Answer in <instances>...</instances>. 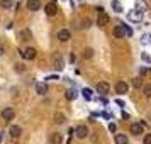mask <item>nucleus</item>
Here are the masks:
<instances>
[{
	"instance_id": "f257e3e1",
	"label": "nucleus",
	"mask_w": 151,
	"mask_h": 144,
	"mask_svg": "<svg viewBox=\"0 0 151 144\" xmlns=\"http://www.w3.org/2000/svg\"><path fill=\"white\" fill-rule=\"evenodd\" d=\"M114 36L116 37H131L132 36V29L129 27V26H126V24H119V26H116V29H114Z\"/></svg>"
},
{
	"instance_id": "f03ea898",
	"label": "nucleus",
	"mask_w": 151,
	"mask_h": 144,
	"mask_svg": "<svg viewBox=\"0 0 151 144\" xmlns=\"http://www.w3.org/2000/svg\"><path fill=\"white\" fill-rule=\"evenodd\" d=\"M97 12H99V15H97V26H99V27H105V26H109V22H110L109 14L104 12L102 7H97Z\"/></svg>"
},
{
	"instance_id": "7ed1b4c3",
	"label": "nucleus",
	"mask_w": 151,
	"mask_h": 144,
	"mask_svg": "<svg viewBox=\"0 0 151 144\" xmlns=\"http://www.w3.org/2000/svg\"><path fill=\"white\" fill-rule=\"evenodd\" d=\"M127 21H131V22H141V19H143V12H137L136 9H132V10H129L127 12Z\"/></svg>"
},
{
	"instance_id": "20e7f679",
	"label": "nucleus",
	"mask_w": 151,
	"mask_h": 144,
	"mask_svg": "<svg viewBox=\"0 0 151 144\" xmlns=\"http://www.w3.org/2000/svg\"><path fill=\"white\" fill-rule=\"evenodd\" d=\"M14 117H15V112H14V109H12V107H5V109L2 110V119H4L5 122L12 120Z\"/></svg>"
},
{
	"instance_id": "39448f33",
	"label": "nucleus",
	"mask_w": 151,
	"mask_h": 144,
	"mask_svg": "<svg viewBox=\"0 0 151 144\" xmlns=\"http://www.w3.org/2000/svg\"><path fill=\"white\" fill-rule=\"evenodd\" d=\"M21 56L24 58V59H34L36 56H37V51H36L34 48H26L21 53Z\"/></svg>"
},
{
	"instance_id": "423d86ee",
	"label": "nucleus",
	"mask_w": 151,
	"mask_h": 144,
	"mask_svg": "<svg viewBox=\"0 0 151 144\" xmlns=\"http://www.w3.org/2000/svg\"><path fill=\"white\" fill-rule=\"evenodd\" d=\"M116 92L119 95H126V93L129 92V85L126 82H117L116 83Z\"/></svg>"
},
{
	"instance_id": "0eeeda50",
	"label": "nucleus",
	"mask_w": 151,
	"mask_h": 144,
	"mask_svg": "<svg viewBox=\"0 0 151 144\" xmlns=\"http://www.w3.org/2000/svg\"><path fill=\"white\" fill-rule=\"evenodd\" d=\"M110 90V85L107 82H100L97 83V93H100V95H107Z\"/></svg>"
},
{
	"instance_id": "6e6552de",
	"label": "nucleus",
	"mask_w": 151,
	"mask_h": 144,
	"mask_svg": "<svg viewBox=\"0 0 151 144\" xmlns=\"http://www.w3.org/2000/svg\"><path fill=\"white\" fill-rule=\"evenodd\" d=\"M58 39L61 42L70 41V39H71V32H70L68 29H60V31H58Z\"/></svg>"
},
{
	"instance_id": "1a4fd4ad",
	"label": "nucleus",
	"mask_w": 151,
	"mask_h": 144,
	"mask_svg": "<svg viewBox=\"0 0 151 144\" xmlns=\"http://www.w3.org/2000/svg\"><path fill=\"white\" fill-rule=\"evenodd\" d=\"M44 12H46V15H49V17L56 15V12H58V7H56L55 2H49V4H46V7H44Z\"/></svg>"
},
{
	"instance_id": "9d476101",
	"label": "nucleus",
	"mask_w": 151,
	"mask_h": 144,
	"mask_svg": "<svg viewBox=\"0 0 151 144\" xmlns=\"http://www.w3.org/2000/svg\"><path fill=\"white\" fill-rule=\"evenodd\" d=\"M75 134H76V137L85 139V137L88 136V129H87L85 125H78V127H75Z\"/></svg>"
},
{
	"instance_id": "9b49d317",
	"label": "nucleus",
	"mask_w": 151,
	"mask_h": 144,
	"mask_svg": "<svg viewBox=\"0 0 151 144\" xmlns=\"http://www.w3.org/2000/svg\"><path fill=\"white\" fill-rule=\"evenodd\" d=\"M27 9L31 12H36L41 9V0H27Z\"/></svg>"
},
{
	"instance_id": "f8f14e48",
	"label": "nucleus",
	"mask_w": 151,
	"mask_h": 144,
	"mask_svg": "<svg viewBox=\"0 0 151 144\" xmlns=\"http://www.w3.org/2000/svg\"><path fill=\"white\" fill-rule=\"evenodd\" d=\"M143 129H144V124H132L131 125V134H134V136H139V134H143Z\"/></svg>"
},
{
	"instance_id": "ddd939ff",
	"label": "nucleus",
	"mask_w": 151,
	"mask_h": 144,
	"mask_svg": "<svg viewBox=\"0 0 151 144\" xmlns=\"http://www.w3.org/2000/svg\"><path fill=\"white\" fill-rule=\"evenodd\" d=\"M134 9H136L137 12H146V9H148V5H146V2L144 0H136V5H134Z\"/></svg>"
},
{
	"instance_id": "4468645a",
	"label": "nucleus",
	"mask_w": 151,
	"mask_h": 144,
	"mask_svg": "<svg viewBox=\"0 0 151 144\" xmlns=\"http://www.w3.org/2000/svg\"><path fill=\"white\" fill-rule=\"evenodd\" d=\"M9 132H10V136H12V137L15 139V137H19V136L22 134V127H21V125H12Z\"/></svg>"
},
{
	"instance_id": "2eb2a0df",
	"label": "nucleus",
	"mask_w": 151,
	"mask_h": 144,
	"mask_svg": "<svg viewBox=\"0 0 151 144\" xmlns=\"http://www.w3.org/2000/svg\"><path fill=\"white\" fill-rule=\"evenodd\" d=\"M36 92H37V95H44L48 92V85L46 83H36Z\"/></svg>"
},
{
	"instance_id": "dca6fc26",
	"label": "nucleus",
	"mask_w": 151,
	"mask_h": 144,
	"mask_svg": "<svg viewBox=\"0 0 151 144\" xmlns=\"http://www.w3.org/2000/svg\"><path fill=\"white\" fill-rule=\"evenodd\" d=\"M82 95H83V98H85L87 102L93 100V92H92L90 88H83V90H82Z\"/></svg>"
},
{
	"instance_id": "f3484780",
	"label": "nucleus",
	"mask_w": 151,
	"mask_h": 144,
	"mask_svg": "<svg viewBox=\"0 0 151 144\" xmlns=\"http://www.w3.org/2000/svg\"><path fill=\"white\" fill-rule=\"evenodd\" d=\"M116 144H129V139L126 134H116Z\"/></svg>"
},
{
	"instance_id": "a211bd4d",
	"label": "nucleus",
	"mask_w": 151,
	"mask_h": 144,
	"mask_svg": "<svg viewBox=\"0 0 151 144\" xmlns=\"http://www.w3.org/2000/svg\"><path fill=\"white\" fill-rule=\"evenodd\" d=\"M112 9H114V12H117V14H121V12H124V9H122V5H121V2L119 0H112Z\"/></svg>"
},
{
	"instance_id": "6ab92c4d",
	"label": "nucleus",
	"mask_w": 151,
	"mask_h": 144,
	"mask_svg": "<svg viewBox=\"0 0 151 144\" xmlns=\"http://www.w3.org/2000/svg\"><path fill=\"white\" fill-rule=\"evenodd\" d=\"M65 68V63H63V58L61 56H58L55 59V69H58V71H61V69Z\"/></svg>"
},
{
	"instance_id": "aec40b11",
	"label": "nucleus",
	"mask_w": 151,
	"mask_h": 144,
	"mask_svg": "<svg viewBox=\"0 0 151 144\" xmlns=\"http://www.w3.org/2000/svg\"><path fill=\"white\" fill-rule=\"evenodd\" d=\"M139 42H141L143 46L151 44V34H143V36H141V39H139Z\"/></svg>"
},
{
	"instance_id": "412c9836",
	"label": "nucleus",
	"mask_w": 151,
	"mask_h": 144,
	"mask_svg": "<svg viewBox=\"0 0 151 144\" xmlns=\"http://www.w3.org/2000/svg\"><path fill=\"white\" fill-rule=\"evenodd\" d=\"M76 97H78V93H76V90H75V88L66 90V98H68V100H75Z\"/></svg>"
},
{
	"instance_id": "4be33fe9",
	"label": "nucleus",
	"mask_w": 151,
	"mask_h": 144,
	"mask_svg": "<svg viewBox=\"0 0 151 144\" xmlns=\"http://www.w3.org/2000/svg\"><path fill=\"white\" fill-rule=\"evenodd\" d=\"M61 143H63L61 134H58V132H56V134H53V136H51V144H61Z\"/></svg>"
},
{
	"instance_id": "5701e85b",
	"label": "nucleus",
	"mask_w": 151,
	"mask_h": 144,
	"mask_svg": "<svg viewBox=\"0 0 151 144\" xmlns=\"http://www.w3.org/2000/svg\"><path fill=\"white\" fill-rule=\"evenodd\" d=\"M12 5H14L12 0H0V7L2 9H10Z\"/></svg>"
},
{
	"instance_id": "b1692460",
	"label": "nucleus",
	"mask_w": 151,
	"mask_h": 144,
	"mask_svg": "<svg viewBox=\"0 0 151 144\" xmlns=\"http://www.w3.org/2000/svg\"><path fill=\"white\" fill-rule=\"evenodd\" d=\"M55 122L56 124H63V122H65V114H61V112L55 114Z\"/></svg>"
},
{
	"instance_id": "393cba45",
	"label": "nucleus",
	"mask_w": 151,
	"mask_h": 144,
	"mask_svg": "<svg viewBox=\"0 0 151 144\" xmlns=\"http://www.w3.org/2000/svg\"><path fill=\"white\" fill-rule=\"evenodd\" d=\"M143 93L146 97H151V83H148V85H144L143 87Z\"/></svg>"
},
{
	"instance_id": "a878e982",
	"label": "nucleus",
	"mask_w": 151,
	"mask_h": 144,
	"mask_svg": "<svg viewBox=\"0 0 151 144\" xmlns=\"http://www.w3.org/2000/svg\"><path fill=\"white\" fill-rule=\"evenodd\" d=\"M141 59H143L144 63H151V56L148 54V53H141Z\"/></svg>"
},
{
	"instance_id": "bb28decb",
	"label": "nucleus",
	"mask_w": 151,
	"mask_h": 144,
	"mask_svg": "<svg viewBox=\"0 0 151 144\" xmlns=\"http://www.w3.org/2000/svg\"><path fill=\"white\" fill-rule=\"evenodd\" d=\"M132 85H134V88H141V87H143V80H141V78H136V80L132 82Z\"/></svg>"
},
{
	"instance_id": "cd10ccee",
	"label": "nucleus",
	"mask_w": 151,
	"mask_h": 144,
	"mask_svg": "<svg viewBox=\"0 0 151 144\" xmlns=\"http://www.w3.org/2000/svg\"><path fill=\"white\" fill-rule=\"evenodd\" d=\"M92 56H93V51H92L90 48L83 51V58H92Z\"/></svg>"
},
{
	"instance_id": "c85d7f7f",
	"label": "nucleus",
	"mask_w": 151,
	"mask_h": 144,
	"mask_svg": "<svg viewBox=\"0 0 151 144\" xmlns=\"http://www.w3.org/2000/svg\"><path fill=\"white\" fill-rule=\"evenodd\" d=\"M90 24H92V22H90V19H85V21H82V27H90Z\"/></svg>"
},
{
	"instance_id": "c756f323",
	"label": "nucleus",
	"mask_w": 151,
	"mask_h": 144,
	"mask_svg": "<svg viewBox=\"0 0 151 144\" xmlns=\"http://www.w3.org/2000/svg\"><path fill=\"white\" fill-rule=\"evenodd\" d=\"M29 34H31V32H29V31H24V32H22V34H21V37H22V41H27V37H29Z\"/></svg>"
},
{
	"instance_id": "7c9ffc66",
	"label": "nucleus",
	"mask_w": 151,
	"mask_h": 144,
	"mask_svg": "<svg viewBox=\"0 0 151 144\" xmlns=\"http://www.w3.org/2000/svg\"><path fill=\"white\" fill-rule=\"evenodd\" d=\"M109 130H110V132H116V130H117V125H116L114 122H110V124H109Z\"/></svg>"
},
{
	"instance_id": "2f4dec72",
	"label": "nucleus",
	"mask_w": 151,
	"mask_h": 144,
	"mask_svg": "<svg viewBox=\"0 0 151 144\" xmlns=\"http://www.w3.org/2000/svg\"><path fill=\"white\" fill-rule=\"evenodd\" d=\"M144 144H151V134H146L144 136V141H143Z\"/></svg>"
},
{
	"instance_id": "473e14b6",
	"label": "nucleus",
	"mask_w": 151,
	"mask_h": 144,
	"mask_svg": "<svg viewBox=\"0 0 151 144\" xmlns=\"http://www.w3.org/2000/svg\"><path fill=\"white\" fill-rule=\"evenodd\" d=\"M46 80H60V76L58 75H49V76H46Z\"/></svg>"
},
{
	"instance_id": "72a5a7b5",
	"label": "nucleus",
	"mask_w": 151,
	"mask_h": 144,
	"mask_svg": "<svg viewBox=\"0 0 151 144\" xmlns=\"http://www.w3.org/2000/svg\"><path fill=\"white\" fill-rule=\"evenodd\" d=\"M15 71H19V73H21V71H24V68H22V64H15Z\"/></svg>"
},
{
	"instance_id": "f704fd0d",
	"label": "nucleus",
	"mask_w": 151,
	"mask_h": 144,
	"mask_svg": "<svg viewBox=\"0 0 151 144\" xmlns=\"http://www.w3.org/2000/svg\"><path fill=\"white\" fill-rule=\"evenodd\" d=\"M148 71H150V69H148V68H141V69H139V73H141V75H146Z\"/></svg>"
},
{
	"instance_id": "c9c22d12",
	"label": "nucleus",
	"mask_w": 151,
	"mask_h": 144,
	"mask_svg": "<svg viewBox=\"0 0 151 144\" xmlns=\"http://www.w3.org/2000/svg\"><path fill=\"white\" fill-rule=\"evenodd\" d=\"M116 103H117V105H121V107H124V105H126V103H124L122 100H121V98H117V100H116Z\"/></svg>"
},
{
	"instance_id": "e433bc0d",
	"label": "nucleus",
	"mask_w": 151,
	"mask_h": 144,
	"mask_svg": "<svg viewBox=\"0 0 151 144\" xmlns=\"http://www.w3.org/2000/svg\"><path fill=\"white\" fill-rule=\"evenodd\" d=\"M4 53H5V48H4V46H2V44H0V56L4 54Z\"/></svg>"
},
{
	"instance_id": "4c0bfd02",
	"label": "nucleus",
	"mask_w": 151,
	"mask_h": 144,
	"mask_svg": "<svg viewBox=\"0 0 151 144\" xmlns=\"http://www.w3.org/2000/svg\"><path fill=\"white\" fill-rule=\"evenodd\" d=\"M122 119H129V114L127 112H122Z\"/></svg>"
},
{
	"instance_id": "58836bf2",
	"label": "nucleus",
	"mask_w": 151,
	"mask_h": 144,
	"mask_svg": "<svg viewBox=\"0 0 151 144\" xmlns=\"http://www.w3.org/2000/svg\"><path fill=\"white\" fill-rule=\"evenodd\" d=\"M2 139H4V132H0V143H2Z\"/></svg>"
}]
</instances>
